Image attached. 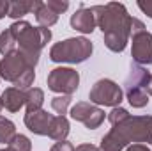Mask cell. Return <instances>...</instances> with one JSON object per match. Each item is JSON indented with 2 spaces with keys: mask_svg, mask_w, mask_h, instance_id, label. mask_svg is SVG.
<instances>
[{
  "mask_svg": "<svg viewBox=\"0 0 152 151\" xmlns=\"http://www.w3.org/2000/svg\"><path fill=\"white\" fill-rule=\"evenodd\" d=\"M126 151H151V148L147 144H131L126 148Z\"/></svg>",
  "mask_w": 152,
  "mask_h": 151,
  "instance_id": "obj_29",
  "label": "cell"
},
{
  "mask_svg": "<svg viewBox=\"0 0 152 151\" xmlns=\"http://www.w3.org/2000/svg\"><path fill=\"white\" fill-rule=\"evenodd\" d=\"M0 151H9V150H7V148H5V150H0Z\"/></svg>",
  "mask_w": 152,
  "mask_h": 151,
  "instance_id": "obj_33",
  "label": "cell"
},
{
  "mask_svg": "<svg viewBox=\"0 0 152 151\" xmlns=\"http://www.w3.org/2000/svg\"><path fill=\"white\" fill-rule=\"evenodd\" d=\"M46 5H48L53 13H57V14H62V13H66V11L69 9V2H67V0H48Z\"/></svg>",
  "mask_w": 152,
  "mask_h": 151,
  "instance_id": "obj_25",
  "label": "cell"
},
{
  "mask_svg": "<svg viewBox=\"0 0 152 151\" xmlns=\"http://www.w3.org/2000/svg\"><path fill=\"white\" fill-rule=\"evenodd\" d=\"M9 13V0H0V20L5 18Z\"/></svg>",
  "mask_w": 152,
  "mask_h": 151,
  "instance_id": "obj_28",
  "label": "cell"
},
{
  "mask_svg": "<svg viewBox=\"0 0 152 151\" xmlns=\"http://www.w3.org/2000/svg\"><path fill=\"white\" fill-rule=\"evenodd\" d=\"M7 150L9 151H32V142L27 135L23 133H16L12 137V141L7 144Z\"/></svg>",
  "mask_w": 152,
  "mask_h": 151,
  "instance_id": "obj_21",
  "label": "cell"
},
{
  "mask_svg": "<svg viewBox=\"0 0 152 151\" xmlns=\"http://www.w3.org/2000/svg\"><path fill=\"white\" fill-rule=\"evenodd\" d=\"M42 103H44V91L39 89V87H30L27 91V101H25L27 112L41 110L42 109Z\"/></svg>",
  "mask_w": 152,
  "mask_h": 151,
  "instance_id": "obj_17",
  "label": "cell"
},
{
  "mask_svg": "<svg viewBox=\"0 0 152 151\" xmlns=\"http://www.w3.org/2000/svg\"><path fill=\"white\" fill-rule=\"evenodd\" d=\"M34 80H36V71H34V70H27L23 75L14 82V87H16V89H21V91H28V89L32 87Z\"/></svg>",
  "mask_w": 152,
  "mask_h": 151,
  "instance_id": "obj_23",
  "label": "cell"
},
{
  "mask_svg": "<svg viewBox=\"0 0 152 151\" xmlns=\"http://www.w3.org/2000/svg\"><path fill=\"white\" fill-rule=\"evenodd\" d=\"M34 14H36V20H37L39 27H44V29H50V27H53L58 21V14L53 13L46 5V2H41V0L37 2V7L34 9Z\"/></svg>",
  "mask_w": 152,
  "mask_h": 151,
  "instance_id": "obj_16",
  "label": "cell"
},
{
  "mask_svg": "<svg viewBox=\"0 0 152 151\" xmlns=\"http://www.w3.org/2000/svg\"><path fill=\"white\" fill-rule=\"evenodd\" d=\"M69 121L66 115H53L51 123H50V130H48V137L60 142V141H66L67 135H69Z\"/></svg>",
  "mask_w": 152,
  "mask_h": 151,
  "instance_id": "obj_14",
  "label": "cell"
},
{
  "mask_svg": "<svg viewBox=\"0 0 152 151\" xmlns=\"http://www.w3.org/2000/svg\"><path fill=\"white\" fill-rule=\"evenodd\" d=\"M9 29H11L12 36L16 38V43L20 46L18 50L23 53L28 66L36 70L39 57H41V50L51 41V30L44 29V27H34L32 23H28L25 20L14 21Z\"/></svg>",
  "mask_w": 152,
  "mask_h": 151,
  "instance_id": "obj_3",
  "label": "cell"
},
{
  "mask_svg": "<svg viewBox=\"0 0 152 151\" xmlns=\"http://www.w3.org/2000/svg\"><path fill=\"white\" fill-rule=\"evenodd\" d=\"M69 105H71V96H62L60 94V96H55L51 100V109L58 114V115H66Z\"/></svg>",
  "mask_w": 152,
  "mask_h": 151,
  "instance_id": "obj_22",
  "label": "cell"
},
{
  "mask_svg": "<svg viewBox=\"0 0 152 151\" xmlns=\"http://www.w3.org/2000/svg\"><path fill=\"white\" fill-rule=\"evenodd\" d=\"M92 50L94 46L87 38H69L55 43L50 48V61L58 64H81L92 55Z\"/></svg>",
  "mask_w": 152,
  "mask_h": 151,
  "instance_id": "obj_4",
  "label": "cell"
},
{
  "mask_svg": "<svg viewBox=\"0 0 152 151\" xmlns=\"http://www.w3.org/2000/svg\"><path fill=\"white\" fill-rule=\"evenodd\" d=\"M129 117H131V114L127 112V109H124V107H113L112 112L108 114V121L112 123V126H117V124L124 123Z\"/></svg>",
  "mask_w": 152,
  "mask_h": 151,
  "instance_id": "obj_24",
  "label": "cell"
},
{
  "mask_svg": "<svg viewBox=\"0 0 152 151\" xmlns=\"http://www.w3.org/2000/svg\"><path fill=\"white\" fill-rule=\"evenodd\" d=\"M149 80H151V73L143 66L133 64L129 75H127L126 82H124V87H126V91H129V89H145L147 91Z\"/></svg>",
  "mask_w": 152,
  "mask_h": 151,
  "instance_id": "obj_13",
  "label": "cell"
},
{
  "mask_svg": "<svg viewBox=\"0 0 152 151\" xmlns=\"http://www.w3.org/2000/svg\"><path fill=\"white\" fill-rule=\"evenodd\" d=\"M16 135V126L11 119L0 115V142L2 144H9L12 141V137Z\"/></svg>",
  "mask_w": 152,
  "mask_h": 151,
  "instance_id": "obj_19",
  "label": "cell"
},
{
  "mask_svg": "<svg viewBox=\"0 0 152 151\" xmlns=\"http://www.w3.org/2000/svg\"><path fill=\"white\" fill-rule=\"evenodd\" d=\"M53 115L48 114L46 110H34V112H27L25 114V126L36 133V135H48V130H50V123H51Z\"/></svg>",
  "mask_w": 152,
  "mask_h": 151,
  "instance_id": "obj_10",
  "label": "cell"
},
{
  "mask_svg": "<svg viewBox=\"0 0 152 151\" xmlns=\"http://www.w3.org/2000/svg\"><path fill=\"white\" fill-rule=\"evenodd\" d=\"M2 107L9 112H20L21 107H25V101H27V91H21V89H16V87H7L2 96Z\"/></svg>",
  "mask_w": 152,
  "mask_h": 151,
  "instance_id": "obj_12",
  "label": "cell"
},
{
  "mask_svg": "<svg viewBox=\"0 0 152 151\" xmlns=\"http://www.w3.org/2000/svg\"><path fill=\"white\" fill-rule=\"evenodd\" d=\"M2 109H4V107H2V100H0V110H2Z\"/></svg>",
  "mask_w": 152,
  "mask_h": 151,
  "instance_id": "obj_32",
  "label": "cell"
},
{
  "mask_svg": "<svg viewBox=\"0 0 152 151\" xmlns=\"http://www.w3.org/2000/svg\"><path fill=\"white\" fill-rule=\"evenodd\" d=\"M90 9L96 16V25L103 30L106 48L115 53L124 52L131 38L133 23V16L127 13L126 5L118 2H108L104 5H94Z\"/></svg>",
  "mask_w": 152,
  "mask_h": 151,
  "instance_id": "obj_1",
  "label": "cell"
},
{
  "mask_svg": "<svg viewBox=\"0 0 152 151\" xmlns=\"http://www.w3.org/2000/svg\"><path fill=\"white\" fill-rule=\"evenodd\" d=\"M39 0H11L9 2V13L7 16L12 20H20L28 13H34V9L37 7Z\"/></svg>",
  "mask_w": 152,
  "mask_h": 151,
  "instance_id": "obj_15",
  "label": "cell"
},
{
  "mask_svg": "<svg viewBox=\"0 0 152 151\" xmlns=\"http://www.w3.org/2000/svg\"><path fill=\"white\" fill-rule=\"evenodd\" d=\"M131 57L138 66L152 64V34L149 30L131 36Z\"/></svg>",
  "mask_w": 152,
  "mask_h": 151,
  "instance_id": "obj_9",
  "label": "cell"
},
{
  "mask_svg": "<svg viewBox=\"0 0 152 151\" xmlns=\"http://www.w3.org/2000/svg\"><path fill=\"white\" fill-rule=\"evenodd\" d=\"M27 70H34V68L28 66L27 59L23 57V53L20 50L5 55L0 61V78H4V80H7L11 84H14Z\"/></svg>",
  "mask_w": 152,
  "mask_h": 151,
  "instance_id": "obj_7",
  "label": "cell"
},
{
  "mask_svg": "<svg viewBox=\"0 0 152 151\" xmlns=\"http://www.w3.org/2000/svg\"><path fill=\"white\" fill-rule=\"evenodd\" d=\"M147 94L152 96V75H151V80H149V85H147Z\"/></svg>",
  "mask_w": 152,
  "mask_h": 151,
  "instance_id": "obj_31",
  "label": "cell"
},
{
  "mask_svg": "<svg viewBox=\"0 0 152 151\" xmlns=\"http://www.w3.org/2000/svg\"><path fill=\"white\" fill-rule=\"evenodd\" d=\"M16 38L12 36V32H11V29H5L2 34H0V53L5 57V55H9V53H12V52H16Z\"/></svg>",
  "mask_w": 152,
  "mask_h": 151,
  "instance_id": "obj_20",
  "label": "cell"
},
{
  "mask_svg": "<svg viewBox=\"0 0 152 151\" xmlns=\"http://www.w3.org/2000/svg\"><path fill=\"white\" fill-rule=\"evenodd\" d=\"M124 98V93L120 89V85L110 80V78H101L97 80L90 93H88V100L92 105H103V107H120V101Z\"/></svg>",
  "mask_w": 152,
  "mask_h": 151,
  "instance_id": "obj_5",
  "label": "cell"
},
{
  "mask_svg": "<svg viewBox=\"0 0 152 151\" xmlns=\"http://www.w3.org/2000/svg\"><path fill=\"white\" fill-rule=\"evenodd\" d=\"M136 5L140 7V11L143 14H147L149 18H152V0H138Z\"/></svg>",
  "mask_w": 152,
  "mask_h": 151,
  "instance_id": "obj_26",
  "label": "cell"
},
{
  "mask_svg": "<svg viewBox=\"0 0 152 151\" xmlns=\"http://www.w3.org/2000/svg\"><path fill=\"white\" fill-rule=\"evenodd\" d=\"M75 151H99V148L94 144H80L78 148H75Z\"/></svg>",
  "mask_w": 152,
  "mask_h": 151,
  "instance_id": "obj_30",
  "label": "cell"
},
{
  "mask_svg": "<svg viewBox=\"0 0 152 151\" xmlns=\"http://www.w3.org/2000/svg\"><path fill=\"white\" fill-rule=\"evenodd\" d=\"M80 85V73L73 68H55L48 75V89L53 93H58L62 96L75 94Z\"/></svg>",
  "mask_w": 152,
  "mask_h": 151,
  "instance_id": "obj_6",
  "label": "cell"
},
{
  "mask_svg": "<svg viewBox=\"0 0 152 151\" xmlns=\"http://www.w3.org/2000/svg\"><path fill=\"white\" fill-rule=\"evenodd\" d=\"M69 23L75 30L81 34H92L96 29V16L90 7H80L75 14H71Z\"/></svg>",
  "mask_w": 152,
  "mask_h": 151,
  "instance_id": "obj_11",
  "label": "cell"
},
{
  "mask_svg": "<svg viewBox=\"0 0 152 151\" xmlns=\"http://www.w3.org/2000/svg\"><path fill=\"white\" fill-rule=\"evenodd\" d=\"M126 98L133 109H143L149 105V94L145 89H129L126 91Z\"/></svg>",
  "mask_w": 152,
  "mask_h": 151,
  "instance_id": "obj_18",
  "label": "cell"
},
{
  "mask_svg": "<svg viewBox=\"0 0 152 151\" xmlns=\"http://www.w3.org/2000/svg\"><path fill=\"white\" fill-rule=\"evenodd\" d=\"M50 151H75V146L67 141H60V142H55Z\"/></svg>",
  "mask_w": 152,
  "mask_h": 151,
  "instance_id": "obj_27",
  "label": "cell"
},
{
  "mask_svg": "<svg viewBox=\"0 0 152 151\" xmlns=\"http://www.w3.org/2000/svg\"><path fill=\"white\" fill-rule=\"evenodd\" d=\"M131 144H152V115H131L113 126L99 144V151H122Z\"/></svg>",
  "mask_w": 152,
  "mask_h": 151,
  "instance_id": "obj_2",
  "label": "cell"
},
{
  "mask_svg": "<svg viewBox=\"0 0 152 151\" xmlns=\"http://www.w3.org/2000/svg\"><path fill=\"white\" fill-rule=\"evenodd\" d=\"M71 117L75 121H80L85 124V128L88 130H96L104 123V110L87 103V101H78L75 107L71 109Z\"/></svg>",
  "mask_w": 152,
  "mask_h": 151,
  "instance_id": "obj_8",
  "label": "cell"
}]
</instances>
